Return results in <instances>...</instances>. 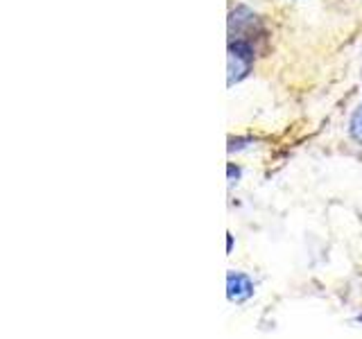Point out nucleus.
<instances>
[{"label": "nucleus", "instance_id": "1", "mask_svg": "<svg viewBox=\"0 0 362 339\" xmlns=\"http://www.w3.org/2000/svg\"><path fill=\"white\" fill-rule=\"evenodd\" d=\"M254 64V48L245 39H235L229 43V86L240 82L249 75Z\"/></svg>", "mask_w": 362, "mask_h": 339}, {"label": "nucleus", "instance_id": "4", "mask_svg": "<svg viewBox=\"0 0 362 339\" xmlns=\"http://www.w3.org/2000/svg\"><path fill=\"white\" fill-rule=\"evenodd\" d=\"M233 177H235V179L240 177V170L233 167V163H231V165H229V181H231V184H233Z\"/></svg>", "mask_w": 362, "mask_h": 339}, {"label": "nucleus", "instance_id": "3", "mask_svg": "<svg viewBox=\"0 0 362 339\" xmlns=\"http://www.w3.org/2000/svg\"><path fill=\"white\" fill-rule=\"evenodd\" d=\"M351 136L358 141V143H362V107H358L356 109V113L351 116Z\"/></svg>", "mask_w": 362, "mask_h": 339}, {"label": "nucleus", "instance_id": "2", "mask_svg": "<svg viewBox=\"0 0 362 339\" xmlns=\"http://www.w3.org/2000/svg\"><path fill=\"white\" fill-rule=\"evenodd\" d=\"M254 280L243 271H229L226 274V297L231 303H245L254 297Z\"/></svg>", "mask_w": 362, "mask_h": 339}]
</instances>
